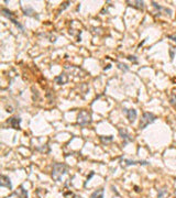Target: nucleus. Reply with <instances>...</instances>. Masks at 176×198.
Masks as SVG:
<instances>
[{"instance_id":"obj_1","label":"nucleus","mask_w":176,"mask_h":198,"mask_svg":"<svg viewBox=\"0 0 176 198\" xmlns=\"http://www.w3.org/2000/svg\"><path fill=\"white\" fill-rule=\"evenodd\" d=\"M68 166L64 163H55L53 165V170H52V177L53 180H55L56 182H60L64 174L67 173Z\"/></svg>"},{"instance_id":"obj_2","label":"nucleus","mask_w":176,"mask_h":198,"mask_svg":"<svg viewBox=\"0 0 176 198\" xmlns=\"http://www.w3.org/2000/svg\"><path fill=\"white\" fill-rule=\"evenodd\" d=\"M77 123L80 127H86V125H90L91 123L90 113L88 112V111H86V110H82L78 113V117H77Z\"/></svg>"},{"instance_id":"obj_3","label":"nucleus","mask_w":176,"mask_h":198,"mask_svg":"<svg viewBox=\"0 0 176 198\" xmlns=\"http://www.w3.org/2000/svg\"><path fill=\"white\" fill-rule=\"evenodd\" d=\"M155 116L153 113L151 112H144L142 116V119H141V121H140V125H139V128L142 130V129H145L146 127L151 123L155 121Z\"/></svg>"},{"instance_id":"obj_4","label":"nucleus","mask_w":176,"mask_h":198,"mask_svg":"<svg viewBox=\"0 0 176 198\" xmlns=\"http://www.w3.org/2000/svg\"><path fill=\"white\" fill-rule=\"evenodd\" d=\"M2 13H3V15H5V17H7V18L10 20V21L12 22L15 27H18L21 31H24V28L22 27V25L20 24V23H19V22L17 21L15 18H13V15H12V12H11V11H9V10L6 9V8H3V9H2Z\"/></svg>"},{"instance_id":"obj_5","label":"nucleus","mask_w":176,"mask_h":198,"mask_svg":"<svg viewBox=\"0 0 176 198\" xmlns=\"http://www.w3.org/2000/svg\"><path fill=\"white\" fill-rule=\"evenodd\" d=\"M137 164H141V165H148L149 162L146 161H133V160H122L121 161V166H130V165H137Z\"/></svg>"},{"instance_id":"obj_6","label":"nucleus","mask_w":176,"mask_h":198,"mask_svg":"<svg viewBox=\"0 0 176 198\" xmlns=\"http://www.w3.org/2000/svg\"><path fill=\"white\" fill-rule=\"evenodd\" d=\"M123 111H125V115H127V118L129 119V121L130 122L135 121V119H137V116H138L137 110L135 109H127V108H125Z\"/></svg>"},{"instance_id":"obj_7","label":"nucleus","mask_w":176,"mask_h":198,"mask_svg":"<svg viewBox=\"0 0 176 198\" xmlns=\"http://www.w3.org/2000/svg\"><path fill=\"white\" fill-rule=\"evenodd\" d=\"M119 133H120L121 138L123 139V145H127V143H129V142H132V141H133V138L131 137L130 134L128 133L125 130L119 129Z\"/></svg>"},{"instance_id":"obj_8","label":"nucleus","mask_w":176,"mask_h":198,"mask_svg":"<svg viewBox=\"0 0 176 198\" xmlns=\"http://www.w3.org/2000/svg\"><path fill=\"white\" fill-rule=\"evenodd\" d=\"M8 123L11 128L13 129H18L20 130V123H21V119L19 118V117H12V118H10L8 120Z\"/></svg>"},{"instance_id":"obj_9","label":"nucleus","mask_w":176,"mask_h":198,"mask_svg":"<svg viewBox=\"0 0 176 198\" xmlns=\"http://www.w3.org/2000/svg\"><path fill=\"white\" fill-rule=\"evenodd\" d=\"M0 186L1 187H7L8 189H12V184L10 182V178L8 176H6V175H1Z\"/></svg>"},{"instance_id":"obj_10","label":"nucleus","mask_w":176,"mask_h":198,"mask_svg":"<svg viewBox=\"0 0 176 198\" xmlns=\"http://www.w3.org/2000/svg\"><path fill=\"white\" fill-rule=\"evenodd\" d=\"M127 3L130 7L135 8V9H139V10L144 9V2H143V1H140V0H137V1H127Z\"/></svg>"},{"instance_id":"obj_11","label":"nucleus","mask_w":176,"mask_h":198,"mask_svg":"<svg viewBox=\"0 0 176 198\" xmlns=\"http://www.w3.org/2000/svg\"><path fill=\"white\" fill-rule=\"evenodd\" d=\"M17 196L19 198H28V192L23 188V186H20L18 189H17V192H15Z\"/></svg>"},{"instance_id":"obj_12","label":"nucleus","mask_w":176,"mask_h":198,"mask_svg":"<svg viewBox=\"0 0 176 198\" xmlns=\"http://www.w3.org/2000/svg\"><path fill=\"white\" fill-rule=\"evenodd\" d=\"M67 80H68V78H67V76L65 74H62L60 76L55 77V82L57 83L58 85H64V84H66Z\"/></svg>"},{"instance_id":"obj_13","label":"nucleus","mask_w":176,"mask_h":198,"mask_svg":"<svg viewBox=\"0 0 176 198\" xmlns=\"http://www.w3.org/2000/svg\"><path fill=\"white\" fill-rule=\"evenodd\" d=\"M103 193H105V189L99 188V189H97V190H95V192L91 194L90 198H103Z\"/></svg>"},{"instance_id":"obj_14","label":"nucleus","mask_w":176,"mask_h":198,"mask_svg":"<svg viewBox=\"0 0 176 198\" xmlns=\"http://www.w3.org/2000/svg\"><path fill=\"white\" fill-rule=\"evenodd\" d=\"M167 197H168V192H167L166 188H161L158 190V198H167Z\"/></svg>"},{"instance_id":"obj_15","label":"nucleus","mask_w":176,"mask_h":198,"mask_svg":"<svg viewBox=\"0 0 176 198\" xmlns=\"http://www.w3.org/2000/svg\"><path fill=\"white\" fill-rule=\"evenodd\" d=\"M34 10L32 9V8H27V9H24V15H31V17H35L37 15H34Z\"/></svg>"},{"instance_id":"obj_16","label":"nucleus","mask_w":176,"mask_h":198,"mask_svg":"<svg viewBox=\"0 0 176 198\" xmlns=\"http://www.w3.org/2000/svg\"><path fill=\"white\" fill-rule=\"evenodd\" d=\"M170 102H171V105L174 107L176 109V94H172L171 95V97H170Z\"/></svg>"},{"instance_id":"obj_17","label":"nucleus","mask_w":176,"mask_h":198,"mask_svg":"<svg viewBox=\"0 0 176 198\" xmlns=\"http://www.w3.org/2000/svg\"><path fill=\"white\" fill-rule=\"evenodd\" d=\"M118 67L120 68V70H123V72H128V70H129V67H128L125 64H122V63H118Z\"/></svg>"},{"instance_id":"obj_18","label":"nucleus","mask_w":176,"mask_h":198,"mask_svg":"<svg viewBox=\"0 0 176 198\" xmlns=\"http://www.w3.org/2000/svg\"><path fill=\"white\" fill-rule=\"evenodd\" d=\"M128 60H130L131 62H134V63H137V58H135V56H128Z\"/></svg>"},{"instance_id":"obj_19","label":"nucleus","mask_w":176,"mask_h":198,"mask_svg":"<svg viewBox=\"0 0 176 198\" xmlns=\"http://www.w3.org/2000/svg\"><path fill=\"white\" fill-rule=\"evenodd\" d=\"M100 139H101V141H106V142H107V141H112L113 138L112 137H110V138H103V137H101Z\"/></svg>"},{"instance_id":"obj_20","label":"nucleus","mask_w":176,"mask_h":198,"mask_svg":"<svg viewBox=\"0 0 176 198\" xmlns=\"http://www.w3.org/2000/svg\"><path fill=\"white\" fill-rule=\"evenodd\" d=\"M70 2H64V3H63L64 6L62 7V10H64V9H65V8H67V7L70 6Z\"/></svg>"},{"instance_id":"obj_21","label":"nucleus","mask_w":176,"mask_h":198,"mask_svg":"<svg viewBox=\"0 0 176 198\" xmlns=\"http://www.w3.org/2000/svg\"><path fill=\"white\" fill-rule=\"evenodd\" d=\"M168 39H172L174 42H176V37H174V35H168Z\"/></svg>"}]
</instances>
